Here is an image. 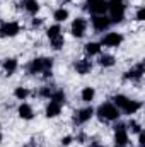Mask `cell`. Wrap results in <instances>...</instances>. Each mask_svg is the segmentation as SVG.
Segmentation results:
<instances>
[{"mask_svg": "<svg viewBox=\"0 0 145 147\" xmlns=\"http://www.w3.org/2000/svg\"><path fill=\"white\" fill-rule=\"evenodd\" d=\"M111 26V21L106 16H92V28L96 31H106Z\"/></svg>", "mask_w": 145, "mask_h": 147, "instance_id": "9c48e42d", "label": "cell"}, {"mask_svg": "<svg viewBox=\"0 0 145 147\" xmlns=\"http://www.w3.org/2000/svg\"><path fill=\"white\" fill-rule=\"evenodd\" d=\"M41 22H43V21H41V19H34V21H33V26H41Z\"/></svg>", "mask_w": 145, "mask_h": 147, "instance_id": "d6a6232c", "label": "cell"}, {"mask_svg": "<svg viewBox=\"0 0 145 147\" xmlns=\"http://www.w3.org/2000/svg\"><path fill=\"white\" fill-rule=\"evenodd\" d=\"M24 9L29 14H36L38 10H39V3H38V0H26L24 2Z\"/></svg>", "mask_w": 145, "mask_h": 147, "instance_id": "603a6c76", "label": "cell"}, {"mask_svg": "<svg viewBox=\"0 0 145 147\" xmlns=\"http://www.w3.org/2000/svg\"><path fill=\"white\" fill-rule=\"evenodd\" d=\"M85 29H87V21L84 17H77L73 19L72 22V34L75 38H82L85 34Z\"/></svg>", "mask_w": 145, "mask_h": 147, "instance_id": "ba28073f", "label": "cell"}, {"mask_svg": "<svg viewBox=\"0 0 145 147\" xmlns=\"http://www.w3.org/2000/svg\"><path fill=\"white\" fill-rule=\"evenodd\" d=\"M140 106H142V105H140L138 101H132V99H130V101L126 103V106H125L121 111H123L125 115H135L137 111L140 110Z\"/></svg>", "mask_w": 145, "mask_h": 147, "instance_id": "2e32d148", "label": "cell"}, {"mask_svg": "<svg viewBox=\"0 0 145 147\" xmlns=\"http://www.w3.org/2000/svg\"><path fill=\"white\" fill-rule=\"evenodd\" d=\"M91 69H92V63H91V60H87V58H84V60H79V62L75 63V70L80 74V75H84V74H89V72H91Z\"/></svg>", "mask_w": 145, "mask_h": 147, "instance_id": "7c38bea8", "label": "cell"}, {"mask_svg": "<svg viewBox=\"0 0 145 147\" xmlns=\"http://www.w3.org/2000/svg\"><path fill=\"white\" fill-rule=\"evenodd\" d=\"M62 113V105H58V103H55V101H50L48 103V106H46V116L48 118H55V116H58Z\"/></svg>", "mask_w": 145, "mask_h": 147, "instance_id": "4fadbf2b", "label": "cell"}, {"mask_svg": "<svg viewBox=\"0 0 145 147\" xmlns=\"http://www.w3.org/2000/svg\"><path fill=\"white\" fill-rule=\"evenodd\" d=\"M50 41H51V48L53 50H60L63 46V43H65L63 36H58V38H55V39H50Z\"/></svg>", "mask_w": 145, "mask_h": 147, "instance_id": "484cf974", "label": "cell"}, {"mask_svg": "<svg viewBox=\"0 0 145 147\" xmlns=\"http://www.w3.org/2000/svg\"><path fill=\"white\" fill-rule=\"evenodd\" d=\"M99 65H101V67H113V65H114V57H113V55H101Z\"/></svg>", "mask_w": 145, "mask_h": 147, "instance_id": "cb8c5ba5", "label": "cell"}, {"mask_svg": "<svg viewBox=\"0 0 145 147\" xmlns=\"http://www.w3.org/2000/svg\"><path fill=\"white\" fill-rule=\"evenodd\" d=\"M19 116L22 118V120H31L33 116H34V113H33V108H31V105H28V103H22L21 106H19Z\"/></svg>", "mask_w": 145, "mask_h": 147, "instance_id": "5bb4252c", "label": "cell"}, {"mask_svg": "<svg viewBox=\"0 0 145 147\" xmlns=\"http://www.w3.org/2000/svg\"><path fill=\"white\" fill-rule=\"evenodd\" d=\"M14 96H15L19 101H24V99L29 96V91H28V87H15V91H14Z\"/></svg>", "mask_w": 145, "mask_h": 147, "instance_id": "d4e9b609", "label": "cell"}, {"mask_svg": "<svg viewBox=\"0 0 145 147\" xmlns=\"http://www.w3.org/2000/svg\"><path fill=\"white\" fill-rule=\"evenodd\" d=\"M50 101H55V103H58V105H63V103H65V92H63L62 89L53 91L51 96H50Z\"/></svg>", "mask_w": 145, "mask_h": 147, "instance_id": "44dd1931", "label": "cell"}, {"mask_svg": "<svg viewBox=\"0 0 145 147\" xmlns=\"http://www.w3.org/2000/svg\"><path fill=\"white\" fill-rule=\"evenodd\" d=\"M123 43V34L121 33H108L106 36L101 39V45L109 46V48H116Z\"/></svg>", "mask_w": 145, "mask_h": 147, "instance_id": "52a82bcc", "label": "cell"}, {"mask_svg": "<svg viewBox=\"0 0 145 147\" xmlns=\"http://www.w3.org/2000/svg\"><path fill=\"white\" fill-rule=\"evenodd\" d=\"M128 101H130V98H126V96H123V94H116V96L113 98V105H114L118 110H123Z\"/></svg>", "mask_w": 145, "mask_h": 147, "instance_id": "d6986e66", "label": "cell"}, {"mask_svg": "<svg viewBox=\"0 0 145 147\" xmlns=\"http://www.w3.org/2000/svg\"><path fill=\"white\" fill-rule=\"evenodd\" d=\"M128 127H130V130H132L133 134H140V132H142V127H140V123H137V121H133V120L130 121V125H128Z\"/></svg>", "mask_w": 145, "mask_h": 147, "instance_id": "4316f807", "label": "cell"}, {"mask_svg": "<svg viewBox=\"0 0 145 147\" xmlns=\"http://www.w3.org/2000/svg\"><path fill=\"white\" fill-rule=\"evenodd\" d=\"M108 2V10H109V21L111 24L113 22H121L125 19V10H126V5H125V0H106Z\"/></svg>", "mask_w": 145, "mask_h": 147, "instance_id": "6da1fadb", "label": "cell"}, {"mask_svg": "<svg viewBox=\"0 0 145 147\" xmlns=\"http://www.w3.org/2000/svg\"><path fill=\"white\" fill-rule=\"evenodd\" d=\"M91 147H103V146H99V144H92Z\"/></svg>", "mask_w": 145, "mask_h": 147, "instance_id": "836d02e7", "label": "cell"}, {"mask_svg": "<svg viewBox=\"0 0 145 147\" xmlns=\"http://www.w3.org/2000/svg\"><path fill=\"white\" fill-rule=\"evenodd\" d=\"M51 92H53V89H50V87H43V89H41V96H43V98H50Z\"/></svg>", "mask_w": 145, "mask_h": 147, "instance_id": "83f0119b", "label": "cell"}, {"mask_svg": "<svg viewBox=\"0 0 145 147\" xmlns=\"http://www.w3.org/2000/svg\"><path fill=\"white\" fill-rule=\"evenodd\" d=\"M51 67H53V62L51 58H46V57H41V58H34L29 65V74L36 75V74H44V72H51Z\"/></svg>", "mask_w": 145, "mask_h": 147, "instance_id": "3957f363", "label": "cell"}, {"mask_svg": "<svg viewBox=\"0 0 145 147\" xmlns=\"http://www.w3.org/2000/svg\"><path fill=\"white\" fill-rule=\"evenodd\" d=\"M123 128H126L125 123H116V125H114V130H123Z\"/></svg>", "mask_w": 145, "mask_h": 147, "instance_id": "1f68e13d", "label": "cell"}, {"mask_svg": "<svg viewBox=\"0 0 145 147\" xmlns=\"http://www.w3.org/2000/svg\"><path fill=\"white\" fill-rule=\"evenodd\" d=\"M94 108L92 106H87V108H82V110H79L75 113V116H73V121L77 123V125H82V123H85V121H89L92 116H94Z\"/></svg>", "mask_w": 145, "mask_h": 147, "instance_id": "5b68a950", "label": "cell"}, {"mask_svg": "<svg viewBox=\"0 0 145 147\" xmlns=\"http://www.w3.org/2000/svg\"><path fill=\"white\" fill-rule=\"evenodd\" d=\"M0 142H2V134H0Z\"/></svg>", "mask_w": 145, "mask_h": 147, "instance_id": "e575fe53", "label": "cell"}, {"mask_svg": "<svg viewBox=\"0 0 145 147\" xmlns=\"http://www.w3.org/2000/svg\"><path fill=\"white\" fill-rule=\"evenodd\" d=\"M97 116L103 120V121H114L119 118V110L113 105V103H103L99 108H97Z\"/></svg>", "mask_w": 145, "mask_h": 147, "instance_id": "7a4b0ae2", "label": "cell"}, {"mask_svg": "<svg viewBox=\"0 0 145 147\" xmlns=\"http://www.w3.org/2000/svg\"><path fill=\"white\" fill-rule=\"evenodd\" d=\"M53 19H55L56 22H63V21H67V19H68V10H67V9H63V7L56 9V10H55V14H53Z\"/></svg>", "mask_w": 145, "mask_h": 147, "instance_id": "ffe728a7", "label": "cell"}, {"mask_svg": "<svg viewBox=\"0 0 145 147\" xmlns=\"http://www.w3.org/2000/svg\"><path fill=\"white\" fill-rule=\"evenodd\" d=\"M19 24L17 22H2L0 24V36L2 38H12L19 33Z\"/></svg>", "mask_w": 145, "mask_h": 147, "instance_id": "8992f818", "label": "cell"}, {"mask_svg": "<svg viewBox=\"0 0 145 147\" xmlns=\"http://www.w3.org/2000/svg\"><path fill=\"white\" fill-rule=\"evenodd\" d=\"M80 96H82L84 103H91L94 99V96H96V91H94V87H84L82 92H80Z\"/></svg>", "mask_w": 145, "mask_h": 147, "instance_id": "ac0fdd59", "label": "cell"}, {"mask_svg": "<svg viewBox=\"0 0 145 147\" xmlns=\"http://www.w3.org/2000/svg\"><path fill=\"white\" fill-rule=\"evenodd\" d=\"M128 132H126V128H123V130H114V142H116V146H121L125 147L128 144Z\"/></svg>", "mask_w": 145, "mask_h": 147, "instance_id": "30bf717a", "label": "cell"}, {"mask_svg": "<svg viewBox=\"0 0 145 147\" xmlns=\"http://www.w3.org/2000/svg\"><path fill=\"white\" fill-rule=\"evenodd\" d=\"M85 53L89 57H94V55H99L101 53V43H96V41H91L85 45Z\"/></svg>", "mask_w": 145, "mask_h": 147, "instance_id": "9a60e30c", "label": "cell"}, {"mask_svg": "<svg viewBox=\"0 0 145 147\" xmlns=\"http://www.w3.org/2000/svg\"><path fill=\"white\" fill-rule=\"evenodd\" d=\"M3 70H5L7 75H12V74L17 70V60L15 58H7L3 62Z\"/></svg>", "mask_w": 145, "mask_h": 147, "instance_id": "e0dca14e", "label": "cell"}, {"mask_svg": "<svg viewBox=\"0 0 145 147\" xmlns=\"http://www.w3.org/2000/svg\"><path fill=\"white\" fill-rule=\"evenodd\" d=\"M142 75H144V63H138L132 70H128L125 77L126 79H132V80H138V79H142Z\"/></svg>", "mask_w": 145, "mask_h": 147, "instance_id": "8fae6325", "label": "cell"}, {"mask_svg": "<svg viewBox=\"0 0 145 147\" xmlns=\"http://www.w3.org/2000/svg\"><path fill=\"white\" fill-rule=\"evenodd\" d=\"M138 146H140V147H145V134H144V130L138 134Z\"/></svg>", "mask_w": 145, "mask_h": 147, "instance_id": "f546056e", "label": "cell"}, {"mask_svg": "<svg viewBox=\"0 0 145 147\" xmlns=\"http://www.w3.org/2000/svg\"><path fill=\"white\" fill-rule=\"evenodd\" d=\"M72 137H70V135H67V137H63V139H62V144H63V146H68V144H72Z\"/></svg>", "mask_w": 145, "mask_h": 147, "instance_id": "4dcf8cb0", "label": "cell"}, {"mask_svg": "<svg viewBox=\"0 0 145 147\" xmlns=\"http://www.w3.org/2000/svg\"><path fill=\"white\" fill-rule=\"evenodd\" d=\"M46 34L50 39H55V38L62 36V28H60V24H55V26H50L48 28V31H46Z\"/></svg>", "mask_w": 145, "mask_h": 147, "instance_id": "7402d4cb", "label": "cell"}, {"mask_svg": "<svg viewBox=\"0 0 145 147\" xmlns=\"http://www.w3.org/2000/svg\"><path fill=\"white\" fill-rule=\"evenodd\" d=\"M87 10L92 16H104L108 12V2L106 0H87Z\"/></svg>", "mask_w": 145, "mask_h": 147, "instance_id": "277c9868", "label": "cell"}, {"mask_svg": "<svg viewBox=\"0 0 145 147\" xmlns=\"http://www.w3.org/2000/svg\"><path fill=\"white\" fill-rule=\"evenodd\" d=\"M0 127H2V125H0Z\"/></svg>", "mask_w": 145, "mask_h": 147, "instance_id": "8d00e7d4", "label": "cell"}, {"mask_svg": "<svg viewBox=\"0 0 145 147\" xmlns=\"http://www.w3.org/2000/svg\"><path fill=\"white\" fill-rule=\"evenodd\" d=\"M114 147H121V146H114Z\"/></svg>", "mask_w": 145, "mask_h": 147, "instance_id": "d590c367", "label": "cell"}, {"mask_svg": "<svg viewBox=\"0 0 145 147\" xmlns=\"http://www.w3.org/2000/svg\"><path fill=\"white\" fill-rule=\"evenodd\" d=\"M144 19H145V9L140 7V9L137 10V21H144Z\"/></svg>", "mask_w": 145, "mask_h": 147, "instance_id": "f1b7e54d", "label": "cell"}]
</instances>
